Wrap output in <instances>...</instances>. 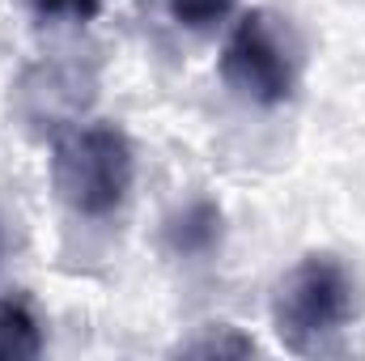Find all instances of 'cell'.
<instances>
[{"instance_id":"8992f818","label":"cell","mask_w":365,"mask_h":361,"mask_svg":"<svg viewBox=\"0 0 365 361\" xmlns=\"http://www.w3.org/2000/svg\"><path fill=\"white\" fill-rule=\"evenodd\" d=\"M179 353H187V357H251L255 340L230 323H208V327H200V336L182 340Z\"/></svg>"},{"instance_id":"3957f363","label":"cell","mask_w":365,"mask_h":361,"mask_svg":"<svg viewBox=\"0 0 365 361\" xmlns=\"http://www.w3.org/2000/svg\"><path fill=\"white\" fill-rule=\"evenodd\" d=\"M221 81L259 111L293 102L302 81V43L293 26L272 9H247L221 47Z\"/></svg>"},{"instance_id":"277c9868","label":"cell","mask_w":365,"mask_h":361,"mask_svg":"<svg viewBox=\"0 0 365 361\" xmlns=\"http://www.w3.org/2000/svg\"><path fill=\"white\" fill-rule=\"evenodd\" d=\"M221 238H225V213L208 195L187 200L166 217V251L175 260H208L212 251H221Z\"/></svg>"},{"instance_id":"6da1fadb","label":"cell","mask_w":365,"mask_h":361,"mask_svg":"<svg viewBox=\"0 0 365 361\" xmlns=\"http://www.w3.org/2000/svg\"><path fill=\"white\" fill-rule=\"evenodd\" d=\"M51 187L81 221L115 217L136 183V149L115 123H73L51 141Z\"/></svg>"},{"instance_id":"ba28073f","label":"cell","mask_w":365,"mask_h":361,"mask_svg":"<svg viewBox=\"0 0 365 361\" xmlns=\"http://www.w3.org/2000/svg\"><path fill=\"white\" fill-rule=\"evenodd\" d=\"M106 0H30V9L43 21H90L102 13Z\"/></svg>"},{"instance_id":"52a82bcc","label":"cell","mask_w":365,"mask_h":361,"mask_svg":"<svg viewBox=\"0 0 365 361\" xmlns=\"http://www.w3.org/2000/svg\"><path fill=\"white\" fill-rule=\"evenodd\" d=\"M162 9L170 13L175 26L204 34V30L221 26V21L234 13V0H162Z\"/></svg>"},{"instance_id":"5b68a950","label":"cell","mask_w":365,"mask_h":361,"mask_svg":"<svg viewBox=\"0 0 365 361\" xmlns=\"http://www.w3.org/2000/svg\"><path fill=\"white\" fill-rule=\"evenodd\" d=\"M43 319L26 293L0 298V361H30L43 353Z\"/></svg>"},{"instance_id":"7a4b0ae2","label":"cell","mask_w":365,"mask_h":361,"mask_svg":"<svg viewBox=\"0 0 365 361\" xmlns=\"http://www.w3.org/2000/svg\"><path fill=\"white\" fill-rule=\"evenodd\" d=\"M357 315V280L340 255L310 251L280 276L272 327L289 353H323Z\"/></svg>"}]
</instances>
